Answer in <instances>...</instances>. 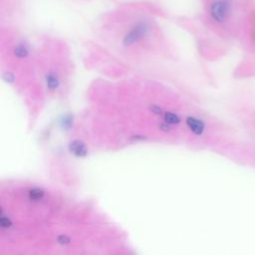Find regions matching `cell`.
I'll list each match as a JSON object with an SVG mask.
<instances>
[{"label": "cell", "instance_id": "obj_7", "mask_svg": "<svg viewBox=\"0 0 255 255\" xmlns=\"http://www.w3.org/2000/svg\"><path fill=\"white\" fill-rule=\"evenodd\" d=\"M47 84L50 89H56L59 86V81L54 75H50L47 78Z\"/></svg>", "mask_w": 255, "mask_h": 255}, {"label": "cell", "instance_id": "obj_6", "mask_svg": "<svg viewBox=\"0 0 255 255\" xmlns=\"http://www.w3.org/2000/svg\"><path fill=\"white\" fill-rule=\"evenodd\" d=\"M14 53L18 57H24L28 54V50L24 45H18V46H16V48L14 50Z\"/></svg>", "mask_w": 255, "mask_h": 255}, {"label": "cell", "instance_id": "obj_3", "mask_svg": "<svg viewBox=\"0 0 255 255\" xmlns=\"http://www.w3.org/2000/svg\"><path fill=\"white\" fill-rule=\"evenodd\" d=\"M186 124L188 126V128L196 134H201L203 132V129H204V124L195 119V118H187L186 120Z\"/></svg>", "mask_w": 255, "mask_h": 255}, {"label": "cell", "instance_id": "obj_10", "mask_svg": "<svg viewBox=\"0 0 255 255\" xmlns=\"http://www.w3.org/2000/svg\"><path fill=\"white\" fill-rule=\"evenodd\" d=\"M0 223H1V225L4 226V227L10 225V221H9L8 219H5V218H1V219H0Z\"/></svg>", "mask_w": 255, "mask_h": 255}, {"label": "cell", "instance_id": "obj_11", "mask_svg": "<svg viewBox=\"0 0 255 255\" xmlns=\"http://www.w3.org/2000/svg\"><path fill=\"white\" fill-rule=\"evenodd\" d=\"M150 110H151V111H153V113H155V114H160V113H161L160 109H159V108H157V107H151V108H150Z\"/></svg>", "mask_w": 255, "mask_h": 255}, {"label": "cell", "instance_id": "obj_9", "mask_svg": "<svg viewBox=\"0 0 255 255\" xmlns=\"http://www.w3.org/2000/svg\"><path fill=\"white\" fill-rule=\"evenodd\" d=\"M58 240H59V242H61V243H63V244H66V243H69V242H70V239H69L67 236H64V235L59 236Z\"/></svg>", "mask_w": 255, "mask_h": 255}, {"label": "cell", "instance_id": "obj_1", "mask_svg": "<svg viewBox=\"0 0 255 255\" xmlns=\"http://www.w3.org/2000/svg\"><path fill=\"white\" fill-rule=\"evenodd\" d=\"M229 3L225 0H216L211 4L210 15L216 22H224L229 14Z\"/></svg>", "mask_w": 255, "mask_h": 255}, {"label": "cell", "instance_id": "obj_2", "mask_svg": "<svg viewBox=\"0 0 255 255\" xmlns=\"http://www.w3.org/2000/svg\"><path fill=\"white\" fill-rule=\"evenodd\" d=\"M147 26L144 23H138L133 26L125 36L124 38V45L125 46H131L134 43L138 42L146 33Z\"/></svg>", "mask_w": 255, "mask_h": 255}, {"label": "cell", "instance_id": "obj_5", "mask_svg": "<svg viewBox=\"0 0 255 255\" xmlns=\"http://www.w3.org/2000/svg\"><path fill=\"white\" fill-rule=\"evenodd\" d=\"M164 120L166 123H169V124H177L179 122V118L172 113H165Z\"/></svg>", "mask_w": 255, "mask_h": 255}, {"label": "cell", "instance_id": "obj_4", "mask_svg": "<svg viewBox=\"0 0 255 255\" xmlns=\"http://www.w3.org/2000/svg\"><path fill=\"white\" fill-rule=\"evenodd\" d=\"M70 148H71V151L77 155H85L87 153V149H86V146L85 144L80 141V140H75L73 142H71L70 144Z\"/></svg>", "mask_w": 255, "mask_h": 255}, {"label": "cell", "instance_id": "obj_8", "mask_svg": "<svg viewBox=\"0 0 255 255\" xmlns=\"http://www.w3.org/2000/svg\"><path fill=\"white\" fill-rule=\"evenodd\" d=\"M43 194H44V191L42 189L35 188L30 191V198L31 199H39L43 196Z\"/></svg>", "mask_w": 255, "mask_h": 255}]
</instances>
